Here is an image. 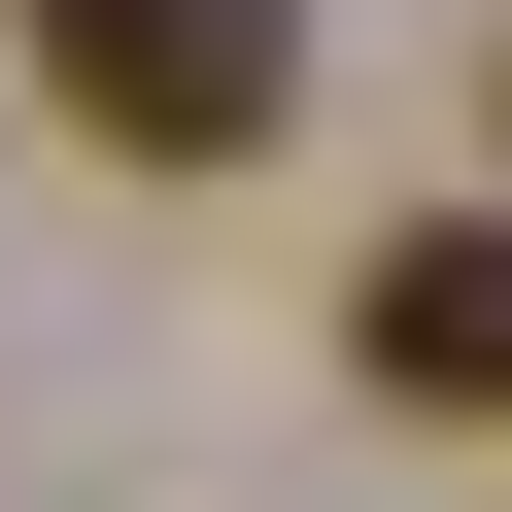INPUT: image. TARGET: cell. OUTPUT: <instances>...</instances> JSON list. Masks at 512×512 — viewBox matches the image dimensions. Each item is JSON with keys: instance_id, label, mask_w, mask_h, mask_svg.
<instances>
[{"instance_id": "obj_2", "label": "cell", "mask_w": 512, "mask_h": 512, "mask_svg": "<svg viewBox=\"0 0 512 512\" xmlns=\"http://www.w3.org/2000/svg\"><path fill=\"white\" fill-rule=\"evenodd\" d=\"M410 410H512V205H444V239H376V308H342Z\"/></svg>"}, {"instance_id": "obj_1", "label": "cell", "mask_w": 512, "mask_h": 512, "mask_svg": "<svg viewBox=\"0 0 512 512\" xmlns=\"http://www.w3.org/2000/svg\"><path fill=\"white\" fill-rule=\"evenodd\" d=\"M35 103L103 171H239V137L308 103V0H35Z\"/></svg>"}]
</instances>
